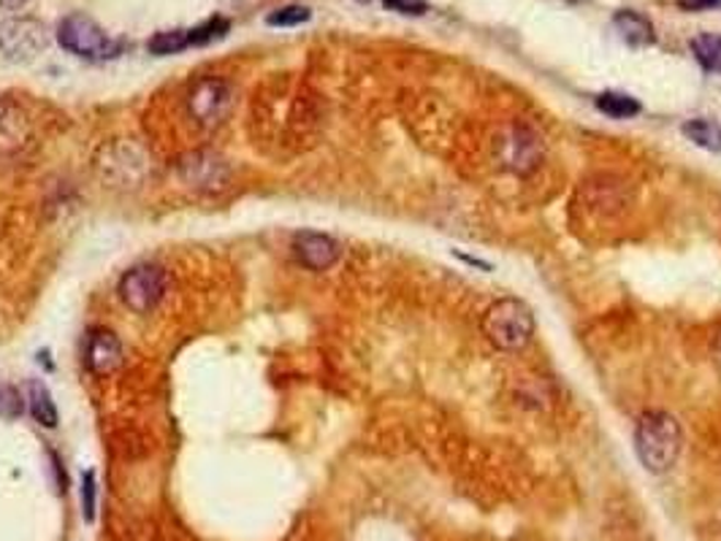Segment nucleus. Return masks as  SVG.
<instances>
[{
	"instance_id": "9",
	"label": "nucleus",
	"mask_w": 721,
	"mask_h": 541,
	"mask_svg": "<svg viewBox=\"0 0 721 541\" xmlns=\"http://www.w3.org/2000/svg\"><path fill=\"white\" fill-rule=\"evenodd\" d=\"M84 363L95 377H109L123 366V344L112 330L93 328L84 346Z\"/></svg>"
},
{
	"instance_id": "17",
	"label": "nucleus",
	"mask_w": 721,
	"mask_h": 541,
	"mask_svg": "<svg viewBox=\"0 0 721 541\" xmlns=\"http://www.w3.org/2000/svg\"><path fill=\"white\" fill-rule=\"evenodd\" d=\"M229 31H231L229 20H223V16H212V20H207L203 25L190 27L187 36H190V47H207V44L225 38V33Z\"/></svg>"
},
{
	"instance_id": "8",
	"label": "nucleus",
	"mask_w": 721,
	"mask_h": 541,
	"mask_svg": "<svg viewBox=\"0 0 721 541\" xmlns=\"http://www.w3.org/2000/svg\"><path fill=\"white\" fill-rule=\"evenodd\" d=\"M293 255H296V260L304 269L326 271L337 263L342 247L332 236H326V233L301 231L293 236Z\"/></svg>"
},
{
	"instance_id": "11",
	"label": "nucleus",
	"mask_w": 721,
	"mask_h": 541,
	"mask_svg": "<svg viewBox=\"0 0 721 541\" xmlns=\"http://www.w3.org/2000/svg\"><path fill=\"white\" fill-rule=\"evenodd\" d=\"M613 27H616L618 38L635 49L651 47V44L656 42L654 25H651L649 16L640 14V11H632V9L616 11V14H613Z\"/></svg>"
},
{
	"instance_id": "23",
	"label": "nucleus",
	"mask_w": 721,
	"mask_h": 541,
	"mask_svg": "<svg viewBox=\"0 0 721 541\" xmlns=\"http://www.w3.org/2000/svg\"><path fill=\"white\" fill-rule=\"evenodd\" d=\"M25 3H27V0H0V5H3V9H22Z\"/></svg>"
},
{
	"instance_id": "18",
	"label": "nucleus",
	"mask_w": 721,
	"mask_h": 541,
	"mask_svg": "<svg viewBox=\"0 0 721 541\" xmlns=\"http://www.w3.org/2000/svg\"><path fill=\"white\" fill-rule=\"evenodd\" d=\"M312 16V11L306 5H282V9L271 11L266 16V25L271 27H296L301 22H306Z\"/></svg>"
},
{
	"instance_id": "20",
	"label": "nucleus",
	"mask_w": 721,
	"mask_h": 541,
	"mask_svg": "<svg viewBox=\"0 0 721 541\" xmlns=\"http://www.w3.org/2000/svg\"><path fill=\"white\" fill-rule=\"evenodd\" d=\"M95 495H98V485H95V471H84L82 477V515L84 520H95Z\"/></svg>"
},
{
	"instance_id": "7",
	"label": "nucleus",
	"mask_w": 721,
	"mask_h": 541,
	"mask_svg": "<svg viewBox=\"0 0 721 541\" xmlns=\"http://www.w3.org/2000/svg\"><path fill=\"white\" fill-rule=\"evenodd\" d=\"M47 49V33L36 20H5L0 22V52L11 62H27Z\"/></svg>"
},
{
	"instance_id": "5",
	"label": "nucleus",
	"mask_w": 721,
	"mask_h": 541,
	"mask_svg": "<svg viewBox=\"0 0 721 541\" xmlns=\"http://www.w3.org/2000/svg\"><path fill=\"white\" fill-rule=\"evenodd\" d=\"M166 295V273L158 266H133L120 279V298L136 315H150Z\"/></svg>"
},
{
	"instance_id": "14",
	"label": "nucleus",
	"mask_w": 721,
	"mask_h": 541,
	"mask_svg": "<svg viewBox=\"0 0 721 541\" xmlns=\"http://www.w3.org/2000/svg\"><path fill=\"white\" fill-rule=\"evenodd\" d=\"M681 133H684L691 144L700 146V150L721 152V125L713 122V119H689V122H684Z\"/></svg>"
},
{
	"instance_id": "3",
	"label": "nucleus",
	"mask_w": 721,
	"mask_h": 541,
	"mask_svg": "<svg viewBox=\"0 0 721 541\" xmlns=\"http://www.w3.org/2000/svg\"><path fill=\"white\" fill-rule=\"evenodd\" d=\"M58 44L66 52L93 62L112 60L125 49V42L112 38L93 16L82 14V11L62 16L58 25Z\"/></svg>"
},
{
	"instance_id": "16",
	"label": "nucleus",
	"mask_w": 721,
	"mask_h": 541,
	"mask_svg": "<svg viewBox=\"0 0 721 541\" xmlns=\"http://www.w3.org/2000/svg\"><path fill=\"white\" fill-rule=\"evenodd\" d=\"M187 47H190V36H187V31H161L147 42V49L158 57L179 55L182 49Z\"/></svg>"
},
{
	"instance_id": "19",
	"label": "nucleus",
	"mask_w": 721,
	"mask_h": 541,
	"mask_svg": "<svg viewBox=\"0 0 721 541\" xmlns=\"http://www.w3.org/2000/svg\"><path fill=\"white\" fill-rule=\"evenodd\" d=\"M25 412V398L20 396V390L5 381H0V420H16Z\"/></svg>"
},
{
	"instance_id": "15",
	"label": "nucleus",
	"mask_w": 721,
	"mask_h": 541,
	"mask_svg": "<svg viewBox=\"0 0 721 541\" xmlns=\"http://www.w3.org/2000/svg\"><path fill=\"white\" fill-rule=\"evenodd\" d=\"M594 106L613 119H632L640 114V104L627 93H600L594 98Z\"/></svg>"
},
{
	"instance_id": "12",
	"label": "nucleus",
	"mask_w": 721,
	"mask_h": 541,
	"mask_svg": "<svg viewBox=\"0 0 721 541\" xmlns=\"http://www.w3.org/2000/svg\"><path fill=\"white\" fill-rule=\"evenodd\" d=\"M27 407L31 414L36 417V423H42L44 428H55L58 425V407L53 401V392L44 385L42 379L27 381Z\"/></svg>"
},
{
	"instance_id": "10",
	"label": "nucleus",
	"mask_w": 721,
	"mask_h": 541,
	"mask_svg": "<svg viewBox=\"0 0 721 541\" xmlns=\"http://www.w3.org/2000/svg\"><path fill=\"white\" fill-rule=\"evenodd\" d=\"M27 141H31V122L22 114V108L9 104V101H0V155L20 152Z\"/></svg>"
},
{
	"instance_id": "4",
	"label": "nucleus",
	"mask_w": 721,
	"mask_h": 541,
	"mask_svg": "<svg viewBox=\"0 0 721 541\" xmlns=\"http://www.w3.org/2000/svg\"><path fill=\"white\" fill-rule=\"evenodd\" d=\"M231 104H234V90L225 79L203 77L193 84L190 95H187V108H190L193 119L203 128H218L225 117H229Z\"/></svg>"
},
{
	"instance_id": "6",
	"label": "nucleus",
	"mask_w": 721,
	"mask_h": 541,
	"mask_svg": "<svg viewBox=\"0 0 721 541\" xmlns=\"http://www.w3.org/2000/svg\"><path fill=\"white\" fill-rule=\"evenodd\" d=\"M177 168H179V179L185 181L190 190L207 192V196H212V192H223L231 179L229 163L207 150L187 152L185 157H179Z\"/></svg>"
},
{
	"instance_id": "13",
	"label": "nucleus",
	"mask_w": 721,
	"mask_h": 541,
	"mask_svg": "<svg viewBox=\"0 0 721 541\" xmlns=\"http://www.w3.org/2000/svg\"><path fill=\"white\" fill-rule=\"evenodd\" d=\"M689 47L702 71L721 73V33H700L691 38Z\"/></svg>"
},
{
	"instance_id": "1",
	"label": "nucleus",
	"mask_w": 721,
	"mask_h": 541,
	"mask_svg": "<svg viewBox=\"0 0 721 541\" xmlns=\"http://www.w3.org/2000/svg\"><path fill=\"white\" fill-rule=\"evenodd\" d=\"M635 452L651 474H667L681 455V425L667 412L640 414L635 425Z\"/></svg>"
},
{
	"instance_id": "22",
	"label": "nucleus",
	"mask_w": 721,
	"mask_h": 541,
	"mask_svg": "<svg viewBox=\"0 0 721 541\" xmlns=\"http://www.w3.org/2000/svg\"><path fill=\"white\" fill-rule=\"evenodd\" d=\"M678 5L684 11H711L721 9V0H678Z\"/></svg>"
},
{
	"instance_id": "2",
	"label": "nucleus",
	"mask_w": 721,
	"mask_h": 541,
	"mask_svg": "<svg viewBox=\"0 0 721 541\" xmlns=\"http://www.w3.org/2000/svg\"><path fill=\"white\" fill-rule=\"evenodd\" d=\"M482 333L499 352H519L535 336V315L519 298L493 301L482 315Z\"/></svg>"
},
{
	"instance_id": "21",
	"label": "nucleus",
	"mask_w": 721,
	"mask_h": 541,
	"mask_svg": "<svg viewBox=\"0 0 721 541\" xmlns=\"http://www.w3.org/2000/svg\"><path fill=\"white\" fill-rule=\"evenodd\" d=\"M383 5L407 16H423L426 11H429V3H426V0H383Z\"/></svg>"
}]
</instances>
